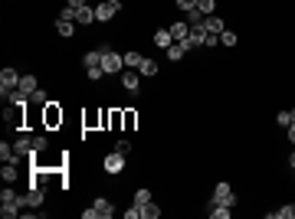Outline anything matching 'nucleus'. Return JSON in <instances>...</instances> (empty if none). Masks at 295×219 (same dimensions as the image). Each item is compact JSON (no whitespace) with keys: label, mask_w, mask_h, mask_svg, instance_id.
Here are the masks:
<instances>
[{"label":"nucleus","mask_w":295,"mask_h":219,"mask_svg":"<svg viewBox=\"0 0 295 219\" xmlns=\"http://www.w3.org/2000/svg\"><path fill=\"white\" fill-rule=\"evenodd\" d=\"M102 69H105V75H118L125 69V59L118 53H112L109 46H102Z\"/></svg>","instance_id":"obj_1"},{"label":"nucleus","mask_w":295,"mask_h":219,"mask_svg":"<svg viewBox=\"0 0 295 219\" xmlns=\"http://www.w3.org/2000/svg\"><path fill=\"white\" fill-rule=\"evenodd\" d=\"M20 78H23V75H20L16 69H10V66H7V69L0 72V95L7 98V95L13 92V88H20Z\"/></svg>","instance_id":"obj_2"},{"label":"nucleus","mask_w":295,"mask_h":219,"mask_svg":"<svg viewBox=\"0 0 295 219\" xmlns=\"http://www.w3.org/2000/svg\"><path fill=\"white\" fill-rule=\"evenodd\" d=\"M213 200H217V203H223V206H230V210H236V203H240L230 183H217V190H213Z\"/></svg>","instance_id":"obj_3"},{"label":"nucleus","mask_w":295,"mask_h":219,"mask_svg":"<svg viewBox=\"0 0 295 219\" xmlns=\"http://www.w3.org/2000/svg\"><path fill=\"white\" fill-rule=\"evenodd\" d=\"M115 13H122V3H109V0L95 3V20H99V23H109Z\"/></svg>","instance_id":"obj_4"},{"label":"nucleus","mask_w":295,"mask_h":219,"mask_svg":"<svg viewBox=\"0 0 295 219\" xmlns=\"http://www.w3.org/2000/svg\"><path fill=\"white\" fill-rule=\"evenodd\" d=\"M13 150H16V157H36V154H33V134L23 131V134L13 141Z\"/></svg>","instance_id":"obj_5"},{"label":"nucleus","mask_w":295,"mask_h":219,"mask_svg":"<svg viewBox=\"0 0 295 219\" xmlns=\"http://www.w3.org/2000/svg\"><path fill=\"white\" fill-rule=\"evenodd\" d=\"M102 167H105V173H122V170H125V154L112 150V154L102 160Z\"/></svg>","instance_id":"obj_6"},{"label":"nucleus","mask_w":295,"mask_h":219,"mask_svg":"<svg viewBox=\"0 0 295 219\" xmlns=\"http://www.w3.org/2000/svg\"><path fill=\"white\" fill-rule=\"evenodd\" d=\"M43 200H46V190H43V183L33 180V183H30V193H26V206H33V210H36V206H43Z\"/></svg>","instance_id":"obj_7"},{"label":"nucleus","mask_w":295,"mask_h":219,"mask_svg":"<svg viewBox=\"0 0 295 219\" xmlns=\"http://www.w3.org/2000/svg\"><path fill=\"white\" fill-rule=\"evenodd\" d=\"M184 43H187V49L203 46V43H207V30H203V26H190V36H187Z\"/></svg>","instance_id":"obj_8"},{"label":"nucleus","mask_w":295,"mask_h":219,"mask_svg":"<svg viewBox=\"0 0 295 219\" xmlns=\"http://www.w3.org/2000/svg\"><path fill=\"white\" fill-rule=\"evenodd\" d=\"M203 30H207V33H213V36H220V33L226 30V23H223V16H217V13H210L207 20H203Z\"/></svg>","instance_id":"obj_9"},{"label":"nucleus","mask_w":295,"mask_h":219,"mask_svg":"<svg viewBox=\"0 0 295 219\" xmlns=\"http://www.w3.org/2000/svg\"><path fill=\"white\" fill-rule=\"evenodd\" d=\"M207 216H210V219H230V216H233V210H230V206H223V203H217V200H210Z\"/></svg>","instance_id":"obj_10"},{"label":"nucleus","mask_w":295,"mask_h":219,"mask_svg":"<svg viewBox=\"0 0 295 219\" xmlns=\"http://www.w3.org/2000/svg\"><path fill=\"white\" fill-rule=\"evenodd\" d=\"M95 213H99V219H112V213H115V206H112V200H105V196H99L95 200Z\"/></svg>","instance_id":"obj_11"},{"label":"nucleus","mask_w":295,"mask_h":219,"mask_svg":"<svg viewBox=\"0 0 295 219\" xmlns=\"http://www.w3.org/2000/svg\"><path fill=\"white\" fill-rule=\"evenodd\" d=\"M76 23H79V26L95 23V7H89V3H86V7H79V10H76Z\"/></svg>","instance_id":"obj_12"},{"label":"nucleus","mask_w":295,"mask_h":219,"mask_svg":"<svg viewBox=\"0 0 295 219\" xmlns=\"http://www.w3.org/2000/svg\"><path fill=\"white\" fill-rule=\"evenodd\" d=\"M3 102H7V105H20V108H26V105H30V95H26L23 88H13V92H10L7 98H3Z\"/></svg>","instance_id":"obj_13"},{"label":"nucleus","mask_w":295,"mask_h":219,"mask_svg":"<svg viewBox=\"0 0 295 219\" xmlns=\"http://www.w3.org/2000/svg\"><path fill=\"white\" fill-rule=\"evenodd\" d=\"M138 75H141L138 69H125L122 72V85L128 88V92H138Z\"/></svg>","instance_id":"obj_14"},{"label":"nucleus","mask_w":295,"mask_h":219,"mask_svg":"<svg viewBox=\"0 0 295 219\" xmlns=\"http://www.w3.org/2000/svg\"><path fill=\"white\" fill-rule=\"evenodd\" d=\"M164 53H167V59H171V63H180V59H184V53H190V49H187V43H171Z\"/></svg>","instance_id":"obj_15"},{"label":"nucleus","mask_w":295,"mask_h":219,"mask_svg":"<svg viewBox=\"0 0 295 219\" xmlns=\"http://www.w3.org/2000/svg\"><path fill=\"white\" fill-rule=\"evenodd\" d=\"M167 30H171L174 43H184V39L190 36V23H171V26H167Z\"/></svg>","instance_id":"obj_16"},{"label":"nucleus","mask_w":295,"mask_h":219,"mask_svg":"<svg viewBox=\"0 0 295 219\" xmlns=\"http://www.w3.org/2000/svg\"><path fill=\"white\" fill-rule=\"evenodd\" d=\"M171 43H174L171 30H167V26H161V30L154 33V46H157V49H167V46H171Z\"/></svg>","instance_id":"obj_17"},{"label":"nucleus","mask_w":295,"mask_h":219,"mask_svg":"<svg viewBox=\"0 0 295 219\" xmlns=\"http://www.w3.org/2000/svg\"><path fill=\"white\" fill-rule=\"evenodd\" d=\"M122 59H125V69H141V63H145V56H141L138 49H135V53H125Z\"/></svg>","instance_id":"obj_18"},{"label":"nucleus","mask_w":295,"mask_h":219,"mask_svg":"<svg viewBox=\"0 0 295 219\" xmlns=\"http://www.w3.org/2000/svg\"><path fill=\"white\" fill-rule=\"evenodd\" d=\"M76 26L79 23H72V20H56V30H59V36H66V39L76 36Z\"/></svg>","instance_id":"obj_19"},{"label":"nucleus","mask_w":295,"mask_h":219,"mask_svg":"<svg viewBox=\"0 0 295 219\" xmlns=\"http://www.w3.org/2000/svg\"><path fill=\"white\" fill-rule=\"evenodd\" d=\"M82 66H86V69H92V66H102V46H99V49H92V53H86V56H82Z\"/></svg>","instance_id":"obj_20"},{"label":"nucleus","mask_w":295,"mask_h":219,"mask_svg":"<svg viewBox=\"0 0 295 219\" xmlns=\"http://www.w3.org/2000/svg\"><path fill=\"white\" fill-rule=\"evenodd\" d=\"M0 177H3V183H13V180H16V164L3 160V167H0Z\"/></svg>","instance_id":"obj_21"},{"label":"nucleus","mask_w":295,"mask_h":219,"mask_svg":"<svg viewBox=\"0 0 295 219\" xmlns=\"http://www.w3.org/2000/svg\"><path fill=\"white\" fill-rule=\"evenodd\" d=\"M20 210H23L20 203H0V216H3V219H13V216H20Z\"/></svg>","instance_id":"obj_22"},{"label":"nucleus","mask_w":295,"mask_h":219,"mask_svg":"<svg viewBox=\"0 0 295 219\" xmlns=\"http://www.w3.org/2000/svg\"><path fill=\"white\" fill-rule=\"evenodd\" d=\"M269 219H295V203H286L282 210L269 213Z\"/></svg>","instance_id":"obj_23"},{"label":"nucleus","mask_w":295,"mask_h":219,"mask_svg":"<svg viewBox=\"0 0 295 219\" xmlns=\"http://www.w3.org/2000/svg\"><path fill=\"white\" fill-rule=\"evenodd\" d=\"M157 216H161V206H157L154 200H151V203H145V206H141V219H157Z\"/></svg>","instance_id":"obj_24"},{"label":"nucleus","mask_w":295,"mask_h":219,"mask_svg":"<svg viewBox=\"0 0 295 219\" xmlns=\"http://www.w3.org/2000/svg\"><path fill=\"white\" fill-rule=\"evenodd\" d=\"M141 75H145V78H151V75H157V59H148V56H145V63H141Z\"/></svg>","instance_id":"obj_25"},{"label":"nucleus","mask_w":295,"mask_h":219,"mask_svg":"<svg viewBox=\"0 0 295 219\" xmlns=\"http://www.w3.org/2000/svg\"><path fill=\"white\" fill-rule=\"evenodd\" d=\"M0 203H20V193H16V190L7 183V187L0 190Z\"/></svg>","instance_id":"obj_26"},{"label":"nucleus","mask_w":295,"mask_h":219,"mask_svg":"<svg viewBox=\"0 0 295 219\" xmlns=\"http://www.w3.org/2000/svg\"><path fill=\"white\" fill-rule=\"evenodd\" d=\"M59 121H62V111L56 108V102H49L46 105V125H59Z\"/></svg>","instance_id":"obj_27"},{"label":"nucleus","mask_w":295,"mask_h":219,"mask_svg":"<svg viewBox=\"0 0 295 219\" xmlns=\"http://www.w3.org/2000/svg\"><path fill=\"white\" fill-rule=\"evenodd\" d=\"M30 105H36V108H46V105H49V95L43 92V88H36V92L30 95Z\"/></svg>","instance_id":"obj_28"},{"label":"nucleus","mask_w":295,"mask_h":219,"mask_svg":"<svg viewBox=\"0 0 295 219\" xmlns=\"http://www.w3.org/2000/svg\"><path fill=\"white\" fill-rule=\"evenodd\" d=\"M20 88H23V92H26V95H33V92H36V88H39V82H36V75H23V78H20Z\"/></svg>","instance_id":"obj_29"},{"label":"nucleus","mask_w":295,"mask_h":219,"mask_svg":"<svg viewBox=\"0 0 295 219\" xmlns=\"http://www.w3.org/2000/svg\"><path fill=\"white\" fill-rule=\"evenodd\" d=\"M49 147V138L46 134H33V154H43Z\"/></svg>","instance_id":"obj_30"},{"label":"nucleus","mask_w":295,"mask_h":219,"mask_svg":"<svg viewBox=\"0 0 295 219\" xmlns=\"http://www.w3.org/2000/svg\"><path fill=\"white\" fill-rule=\"evenodd\" d=\"M197 10H200L203 16H210V13H217V0H197Z\"/></svg>","instance_id":"obj_31"},{"label":"nucleus","mask_w":295,"mask_h":219,"mask_svg":"<svg viewBox=\"0 0 295 219\" xmlns=\"http://www.w3.org/2000/svg\"><path fill=\"white\" fill-rule=\"evenodd\" d=\"M236 39H240V36H236L233 30H223V33H220V46L230 49V46H236Z\"/></svg>","instance_id":"obj_32"},{"label":"nucleus","mask_w":295,"mask_h":219,"mask_svg":"<svg viewBox=\"0 0 295 219\" xmlns=\"http://www.w3.org/2000/svg\"><path fill=\"white\" fill-rule=\"evenodd\" d=\"M135 203H138V206L151 203V190H148V187H138V190H135Z\"/></svg>","instance_id":"obj_33"},{"label":"nucleus","mask_w":295,"mask_h":219,"mask_svg":"<svg viewBox=\"0 0 295 219\" xmlns=\"http://www.w3.org/2000/svg\"><path fill=\"white\" fill-rule=\"evenodd\" d=\"M187 20H190V26H203V20H207V16L194 7V10H187Z\"/></svg>","instance_id":"obj_34"},{"label":"nucleus","mask_w":295,"mask_h":219,"mask_svg":"<svg viewBox=\"0 0 295 219\" xmlns=\"http://www.w3.org/2000/svg\"><path fill=\"white\" fill-rule=\"evenodd\" d=\"M276 125H279V128H289V125H292V108L279 111V115H276Z\"/></svg>","instance_id":"obj_35"},{"label":"nucleus","mask_w":295,"mask_h":219,"mask_svg":"<svg viewBox=\"0 0 295 219\" xmlns=\"http://www.w3.org/2000/svg\"><path fill=\"white\" fill-rule=\"evenodd\" d=\"M86 75L92 78V82H99V78H105V69H102V66H92V69H86Z\"/></svg>","instance_id":"obj_36"},{"label":"nucleus","mask_w":295,"mask_h":219,"mask_svg":"<svg viewBox=\"0 0 295 219\" xmlns=\"http://www.w3.org/2000/svg\"><path fill=\"white\" fill-rule=\"evenodd\" d=\"M59 20H72V23H76V7H69V3H66V7L59 10Z\"/></svg>","instance_id":"obj_37"},{"label":"nucleus","mask_w":295,"mask_h":219,"mask_svg":"<svg viewBox=\"0 0 295 219\" xmlns=\"http://www.w3.org/2000/svg\"><path fill=\"white\" fill-rule=\"evenodd\" d=\"M125 219H141V206H138V203H135V206H132V210H125Z\"/></svg>","instance_id":"obj_38"},{"label":"nucleus","mask_w":295,"mask_h":219,"mask_svg":"<svg viewBox=\"0 0 295 219\" xmlns=\"http://www.w3.org/2000/svg\"><path fill=\"white\" fill-rule=\"evenodd\" d=\"M197 7V0H177V10H184V13H187V10H194Z\"/></svg>","instance_id":"obj_39"},{"label":"nucleus","mask_w":295,"mask_h":219,"mask_svg":"<svg viewBox=\"0 0 295 219\" xmlns=\"http://www.w3.org/2000/svg\"><path fill=\"white\" fill-rule=\"evenodd\" d=\"M115 150H118V154H132V141H118Z\"/></svg>","instance_id":"obj_40"},{"label":"nucleus","mask_w":295,"mask_h":219,"mask_svg":"<svg viewBox=\"0 0 295 219\" xmlns=\"http://www.w3.org/2000/svg\"><path fill=\"white\" fill-rule=\"evenodd\" d=\"M217 43H220V36H213V33H207V43H203V46H207V49H217Z\"/></svg>","instance_id":"obj_41"},{"label":"nucleus","mask_w":295,"mask_h":219,"mask_svg":"<svg viewBox=\"0 0 295 219\" xmlns=\"http://www.w3.org/2000/svg\"><path fill=\"white\" fill-rule=\"evenodd\" d=\"M82 219H99V213H95V206H89V210H82Z\"/></svg>","instance_id":"obj_42"},{"label":"nucleus","mask_w":295,"mask_h":219,"mask_svg":"<svg viewBox=\"0 0 295 219\" xmlns=\"http://www.w3.org/2000/svg\"><path fill=\"white\" fill-rule=\"evenodd\" d=\"M286 134H289V141H292V144H295V121H292V125H289V128H286Z\"/></svg>","instance_id":"obj_43"},{"label":"nucleus","mask_w":295,"mask_h":219,"mask_svg":"<svg viewBox=\"0 0 295 219\" xmlns=\"http://www.w3.org/2000/svg\"><path fill=\"white\" fill-rule=\"evenodd\" d=\"M66 3H69V7H76V10H79V7H86V0H66Z\"/></svg>","instance_id":"obj_44"},{"label":"nucleus","mask_w":295,"mask_h":219,"mask_svg":"<svg viewBox=\"0 0 295 219\" xmlns=\"http://www.w3.org/2000/svg\"><path fill=\"white\" fill-rule=\"evenodd\" d=\"M289 167H292V170H295V150H292V157H289Z\"/></svg>","instance_id":"obj_45"},{"label":"nucleus","mask_w":295,"mask_h":219,"mask_svg":"<svg viewBox=\"0 0 295 219\" xmlns=\"http://www.w3.org/2000/svg\"><path fill=\"white\" fill-rule=\"evenodd\" d=\"M109 3H122V0H109Z\"/></svg>","instance_id":"obj_46"},{"label":"nucleus","mask_w":295,"mask_h":219,"mask_svg":"<svg viewBox=\"0 0 295 219\" xmlns=\"http://www.w3.org/2000/svg\"><path fill=\"white\" fill-rule=\"evenodd\" d=\"M292 121H295V108H292Z\"/></svg>","instance_id":"obj_47"}]
</instances>
